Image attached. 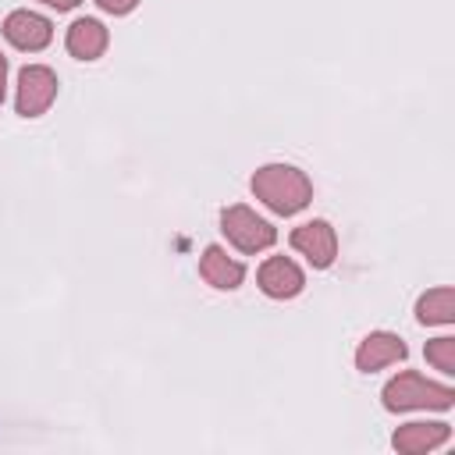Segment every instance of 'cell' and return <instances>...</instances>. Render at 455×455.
I'll use <instances>...</instances> for the list:
<instances>
[{
    "instance_id": "cell-4",
    "label": "cell",
    "mask_w": 455,
    "mask_h": 455,
    "mask_svg": "<svg viewBox=\"0 0 455 455\" xmlns=\"http://www.w3.org/2000/svg\"><path fill=\"white\" fill-rule=\"evenodd\" d=\"M57 100V75L46 64H25L18 71V96L14 107L21 117H39Z\"/></svg>"
},
{
    "instance_id": "cell-12",
    "label": "cell",
    "mask_w": 455,
    "mask_h": 455,
    "mask_svg": "<svg viewBox=\"0 0 455 455\" xmlns=\"http://www.w3.org/2000/svg\"><path fill=\"white\" fill-rule=\"evenodd\" d=\"M416 320L423 327H437V323H455V288L441 284L419 295L416 302Z\"/></svg>"
},
{
    "instance_id": "cell-10",
    "label": "cell",
    "mask_w": 455,
    "mask_h": 455,
    "mask_svg": "<svg viewBox=\"0 0 455 455\" xmlns=\"http://www.w3.org/2000/svg\"><path fill=\"white\" fill-rule=\"evenodd\" d=\"M107 43H110V32L100 18H75L64 36V46L75 60H100Z\"/></svg>"
},
{
    "instance_id": "cell-16",
    "label": "cell",
    "mask_w": 455,
    "mask_h": 455,
    "mask_svg": "<svg viewBox=\"0 0 455 455\" xmlns=\"http://www.w3.org/2000/svg\"><path fill=\"white\" fill-rule=\"evenodd\" d=\"M4 96H7V57L0 53V103H4Z\"/></svg>"
},
{
    "instance_id": "cell-15",
    "label": "cell",
    "mask_w": 455,
    "mask_h": 455,
    "mask_svg": "<svg viewBox=\"0 0 455 455\" xmlns=\"http://www.w3.org/2000/svg\"><path fill=\"white\" fill-rule=\"evenodd\" d=\"M39 4H46V7H53V11H75L82 0H39Z\"/></svg>"
},
{
    "instance_id": "cell-2",
    "label": "cell",
    "mask_w": 455,
    "mask_h": 455,
    "mask_svg": "<svg viewBox=\"0 0 455 455\" xmlns=\"http://www.w3.org/2000/svg\"><path fill=\"white\" fill-rule=\"evenodd\" d=\"M380 402L387 412H412V409H451L455 391L448 384L427 380L416 370H402L398 377H391L380 391Z\"/></svg>"
},
{
    "instance_id": "cell-13",
    "label": "cell",
    "mask_w": 455,
    "mask_h": 455,
    "mask_svg": "<svg viewBox=\"0 0 455 455\" xmlns=\"http://www.w3.org/2000/svg\"><path fill=\"white\" fill-rule=\"evenodd\" d=\"M423 352H427V363L434 370H441L444 377L455 373V338H430Z\"/></svg>"
},
{
    "instance_id": "cell-7",
    "label": "cell",
    "mask_w": 455,
    "mask_h": 455,
    "mask_svg": "<svg viewBox=\"0 0 455 455\" xmlns=\"http://www.w3.org/2000/svg\"><path fill=\"white\" fill-rule=\"evenodd\" d=\"M291 249L299 256H306L316 270H323L338 256V235H334V228L327 220H306V224H299L291 231Z\"/></svg>"
},
{
    "instance_id": "cell-11",
    "label": "cell",
    "mask_w": 455,
    "mask_h": 455,
    "mask_svg": "<svg viewBox=\"0 0 455 455\" xmlns=\"http://www.w3.org/2000/svg\"><path fill=\"white\" fill-rule=\"evenodd\" d=\"M451 437V427L448 423H405V427H398L395 434H391V444L398 448V451H405V455H423V451H434V448H441L444 441Z\"/></svg>"
},
{
    "instance_id": "cell-9",
    "label": "cell",
    "mask_w": 455,
    "mask_h": 455,
    "mask_svg": "<svg viewBox=\"0 0 455 455\" xmlns=\"http://www.w3.org/2000/svg\"><path fill=\"white\" fill-rule=\"evenodd\" d=\"M199 277L217 291H235L245 281V263L228 256V249L220 245H206L199 256Z\"/></svg>"
},
{
    "instance_id": "cell-1",
    "label": "cell",
    "mask_w": 455,
    "mask_h": 455,
    "mask_svg": "<svg viewBox=\"0 0 455 455\" xmlns=\"http://www.w3.org/2000/svg\"><path fill=\"white\" fill-rule=\"evenodd\" d=\"M249 188H252V196H256L267 210H274L277 217H295V213L306 210L309 199H313V181H309V174L299 171L295 164H263V167L252 174Z\"/></svg>"
},
{
    "instance_id": "cell-3",
    "label": "cell",
    "mask_w": 455,
    "mask_h": 455,
    "mask_svg": "<svg viewBox=\"0 0 455 455\" xmlns=\"http://www.w3.org/2000/svg\"><path fill=\"white\" fill-rule=\"evenodd\" d=\"M220 231L238 252H249V256L263 252L277 242V228L245 203H231V206L220 210Z\"/></svg>"
},
{
    "instance_id": "cell-6",
    "label": "cell",
    "mask_w": 455,
    "mask_h": 455,
    "mask_svg": "<svg viewBox=\"0 0 455 455\" xmlns=\"http://www.w3.org/2000/svg\"><path fill=\"white\" fill-rule=\"evenodd\" d=\"M256 284L270 299H295L306 288V274L291 256H267L256 270Z\"/></svg>"
},
{
    "instance_id": "cell-5",
    "label": "cell",
    "mask_w": 455,
    "mask_h": 455,
    "mask_svg": "<svg viewBox=\"0 0 455 455\" xmlns=\"http://www.w3.org/2000/svg\"><path fill=\"white\" fill-rule=\"evenodd\" d=\"M4 36H7V43H11L14 50L39 53V50H46L50 39H53V21L43 18V14H36V11H28V7H21V11H11V14L4 18Z\"/></svg>"
},
{
    "instance_id": "cell-8",
    "label": "cell",
    "mask_w": 455,
    "mask_h": 455,
    "mask_svg": "<svg viewBox=\"0 0 455 455\" xmlns=\"http://www.w3.org/2000/svg\"><path fill=\"white\" fill-rule=\"evenodd\" d=\"M405 355H409V345L398 334H391V331H370L359 341V348H355V370L359 373H377V370H384L391 363H402Z\"/></svg>"
},
{
    "instance_id": "cell-14",
    "label": "cell",
    "mask_w": 455,
    "mask_h": 455,
    "mask_svg": "<svg viewBox=\"0 0 455 455\" xmlns=\"http://www.w3.org/2000/svg\"><path fill=\"white\" fill-rule=\"evenodd\" d=\"M96 7L107 11V14H114V18H121V14H132L139 7V0H96Z\"/></svg>"
}]
</instances>
